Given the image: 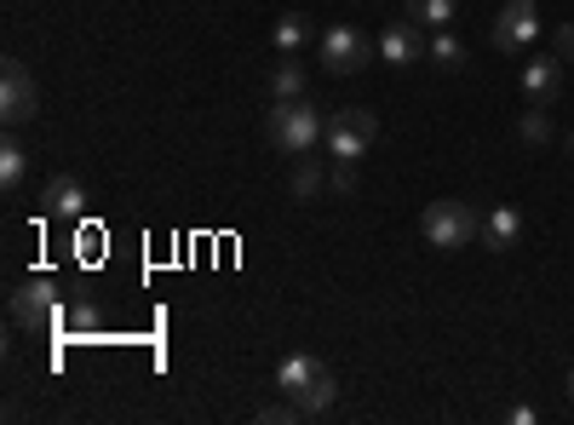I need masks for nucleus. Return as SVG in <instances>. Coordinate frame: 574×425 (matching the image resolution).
<instances>
[{"label": "nucleus", "mask_w": 574, "mask_h": 425, "mask_svg": "<svg viewBox=\"0 0 574 425\" xmlns=\"http://www.w3.org/2000/svg\"><path fill=\"white\" fill-rule=\"evenodd\" d=\"M276 391L305 419H316V414L333 408V397H340V380H333V368L322 363V356L293 351V356H282V368H276Z\"/></svg>", "instance_id": "1"}, {"label": "nucleus", "mask_w": 574, "mask_h": 425, "mask_svg": "<svg viewBox=\"0 0 574 425\" xmlns=\"http://www.w3.org/2000/svg\"><path fill=\"white\" fill-rule=\"evenodd\" d=\"M328 133V115H316L311 98H288V104L264 110V139L276 144L282 155H311Z\"/></svg>", "instance_id": "2"}, {"label": "nucleus", "mask_w": 574, "mask_h": 425, "mask_svg": "<svg viewBox=\"0 0 574 425\" xmlns=\"http://www.w3.org/2000/svg\"><path fill=\"white\" fill-rule=\"evenodd\" d=\"M420 231H425L431 247L454 253V247H471V242H477L483 219H477V208H471V202H431V208L420 213Z\"/></svg>", "instance_id": "3"}, {"label": "nucleus", "mask_w": 574, "mask_h": 425, "mask_svg": "<svg viewBox=\"0 0 574 425\" xmlns=\"http://www.w3.org/2000/svg\"><path fill=\"white\" fill-rule=\"evenodd\" d=\"M374 133H380L374 110H333V115H328L322 144H328V155H333V161H362V155H367V144H374Z\"/></svg>", "instance_id": "4"}, {"label": "nucleus", "mask_w": 574, "mask_h": 425, "mask_svg": "<svg viewBox=\"0 0 574 425\" xmlns=\"http://www.w3.org/2000/svg\"><path fill=\"white\" fill-rule=\"evenodd\" d=\"M316 63L328 75H356L367 70V36L356 23H328L322 41H316Z\"/></svg>", "instance_id": "5"}, {"label": "nucleus", "mask_w": 574, "mask_h": 425, "mask_svg": "<svg viewBox=\"0 0 574 425\" xmlns=\"http://www.w3.org/2000/svg\"><path fill=\"white\" fill-rule=\"evenodd\" d=\"M36 110H41L36 75H29L18 58H7V63H0V121H7L12 133H18V127H29V121H36Z\"/></svg>", "instance_id": "6"}, {"label": "nucleus", "mask_w": 574, "mask_h": 425, "mask_svg": "<svg viewBox=\"0 0 574 425\" xmlns=\"http://www.w3.org/2000/svg\"><path fill=\"white\" fill-rule=\"evenodd\" d=\"M7 311H12V322H18V328H29V334H47V328H58V287H52L47 276L23 282V287H12Z\"/></svg>", "instance_id": "7"}, {"label": "nucleus", "mask_w": 574, "mask_h": 425, "mask_svg": "<svg viewBox=\"0 0 574 425\" xmlns=\"http://www.w3.org/2000/svg\"><path fill=\"white\" fill-rule=\"evenodd\" d=\"M534 36H540V7H534V0H505L500 18H494V52L517 58Z\"/></svg>", "instance_id": "8"}, {"label": "nucleus", "mask_w": 574, "mask_h": 425, "mask_svg": "<svg viewBox=\"0 0 574 425\" xmlns=\"http://www.w3.org/2000/svg\"><path fill=\"white\" fill-rule=\"evenodd\" d=\"M420 52H425V41H420V23H414V18L385 23V36H380V58H385V63L409 70V63H420Z\"/></svg>", "instance_id": "9"}, {"label": "nucleus", "mask_w": 574, "mask_h": 425, "mask_svg": "<svg viewBox=\"0 0 574 425\" xmlns=\"http://www.w3.org/2000/svg\"><path fill=\"white\" fill-rule=\"evenodd\" d=\"M523 92L534 98V104H552V98L563 92V63L557 58H528L523 63Z\"/></svg>", "instance_id": "10"}, {"label": "nucleus", "mask_w": 574, "mask_h": 425, "mask_svg": "<svg viewBox=\"0 0 574 425\" xmlns=\"http://www.w3.org/2000/svg\"><path fill=\"white\" fill-rule=\"evenodd\" d=\"M41 202H47V213H58V219H81V213H87V190H81V179L58 173V179H47Z\"/></svg>", "instance_id": "11"}, {"label": "nucleus", "mask_w": 574, "mask_h": 425, "mask_svg": "<svg viewBox=\"0 0 574 425\" xmlns=\"http://www.w3.org/2000/svg\"><path fill=\"white\" fill-rule=\"evenodd\" d=\"M494 253H512L517 242H523V213L517 208H494L489 219H483V231H477Z\"/></svg>", "instance_id": "12"}, {"label": "nucleus", "mask_w": 574, "mask_h": 425, "mask_svg": "<svg viewBox=\"0 0 574 425\" xmlns=\"http://www.w3.org/2000/svg\"><path fill=\"white\" fill-rule=\"evenodd\" d=\"M270 98H276V104H288V98H305V63L299 58H282L276 70H270Z\"/></svg>", "instance_id": "13"}, {"label": "nucleus", "mask_w": 574, "mask_h": 425, "mask_svg": "<svg viewBox=\"0 0 574 425\" xmlns=\"http://www.w3.org/2000/svg\"><path fill=\"white\" fill-rule=\"evenodd\" d=\"M270 41H276V52H282V58H293L299 47L311 41V18H305V12H282V18H276V29H270Z\"/></svg>", "instance_id": "14"}, {"label": "nucleus", "mask_w": 574, "mask_h": 425, "mask_svg": "<svg viewBox=\"0 0 574 425\" xmlns=\"http://www.w3.org/2000/svg\"><path fill=\"white\" fill-rule=\"evenodd\" d=\"M23 173H29V150L18 144V139H7V144H0V190H18L23 184Z\"/></svg>", "instance_id": "15"}, {"label": "nucleus", "mask_w": 574, "mask_h": 425, "mask_svg": "<svg viewBox=\"0 0 574 425\" xmlns=\"http://www.w3.org/2000/svg\"><path fill=\"white\" fill-rule=\"evenodd\" d=\"M454 7H460V0H409V18H414L420 29H449Z\"/></svg>", "instance_id": "16"}, {"label": "nucleus", "mask_w": 574, "mask_h": 425, "mask_svg": "<svg viewBox=\"0 0 574 425\" xmlns=\"http://www.w3.org/2000/svg\"><path fill=\"white\" fill-rule=\"evenodd\" d=\"M322 190H328L322 161H299V168H293V195H299V202H316Z\"/></svg>", "instance_id": "17"}, {"label": "nucleus", "mask_w": 574, "mask_h": 425, "mask_svg": "<svg viewBox=\"0 0 574 425\" xmlns=\"http://www.w3.org/2000/svg\"><path fill=\"white\" fill-rule=\"evenodd\" d=\"M436 63H443V70H460V63H465V47L449 36V29H436V36H431V47H425Z\"/></svg>", "instance_id": "18"}, {"label": "nucleus", "mask_w": 574, "mask_h": 425, "mask_svg": "<svg viewBox=\"0 0 574 425\" xmlns=\"http://www.w3.org/2000/svg\"><path fill=\"white\" fill-rule=\"evenodd\" d=\"M517 133H523L528 144H546V139H552V115H546V104H534V110L517 121Z\"/></svg>", "instance_id": "19"}, {"label": "nucleus", "mask_w": 574, "mask_h": 425, "mask_svg": "<svg viewBox=\"0 0 574 425\" xmlns=\"http://www.w3.org/2000/svg\"><path fill=\"white\" fill-rule=\"evenodd\" d=\"M98 322H104V316H98V305H75L70 311V334H98Z\"/></svg>", "instance_id": "20"}, {"label": "nucleus", "mask_w": 574, "mask_h": 425, "mask_svg": "<svg viewBox=\"0 0 574 425\" xmlns=\"http://www.w3.org/2000/svg\"><path fill=\"white\" fill-rule=\"evenodd\" d=\"M328 190H333V195H351V190H356V161H340L333 179H328Z\"/></svg>", "instance_id": "21"}, {"label": "nucleus", "mask_w": 574, "mask_h": 425, "mask_svg": "<svg viewBox=\"0 0 574 425\" xmlns=\"http://www.w3.org/2000/svg\"><path fill=\"white\" fill-rule=\"evenodd\" d=\"M288 419H305L293 403H276V408H259V425H288Z\"/></svg>", "instance_id": "22"}, {"label": "nucleus", "mask_w": 574, "mask_h": 425, "mask_svg": "<svg viewBox=\"0 0 574 425\" xmlns=\"http://www.w3.org/2000/svg\"><path fill=\"white\" fill-rule=\"evenodd\" d=\"M557 52H563V58H574V23H563V29H557Z\"/></svg>", "instance_id": "23"}, {"label": "nucleus", "mask_w": 574, "mask_h": 425, "mask_svg": "<svg viewBox=\"0 0 574 425\" xmlns=\"http://www.w3.org/2000/svg\"><path fill=\"white\" fill-rule=\"evenodd\" d=\"M505 419H512V425H534V419H540V414H534V408H528V403H517V408H512V414H505Z\"/></svg>", "instance_id": "24"}, {"label": "nucleus", "mask_w": 574, "mask_h": 425, "mask_svg": "<svg viewBox=\"0 0 574 425\" xmlns=\"http://www.w3.org/2000/svg\"><path fill=\"white\" fill-rule=\"evenodd\" d=\"M568 403H574V374H568Z\"/></svg>", "instance_id": "25"}, {"label": "nucleus", "mask_w": 574, "mask_h": 425, "mask_svg": "<svg viewBox=\"0 0 574 425\" xmlns=\"http://www.w3.org/2000/svg\"><path fill=\"white\" fill-rule=\"evenodd\" d=\"M568 150H574V133H568Z\"/></svg>", "instance_id": "26"}]
</instances>
